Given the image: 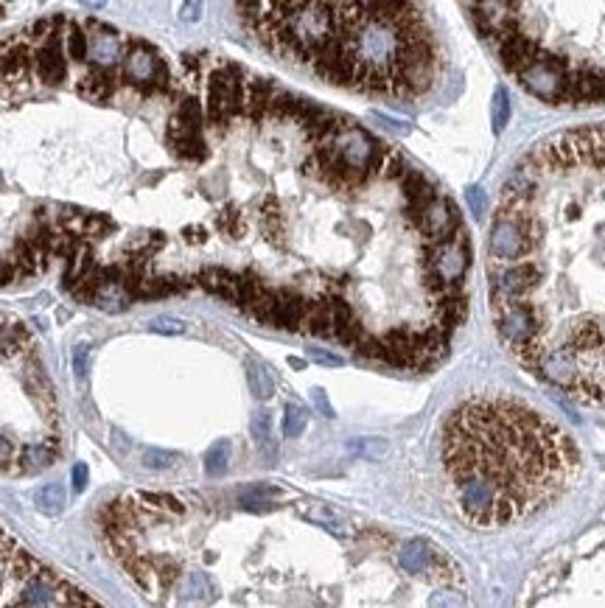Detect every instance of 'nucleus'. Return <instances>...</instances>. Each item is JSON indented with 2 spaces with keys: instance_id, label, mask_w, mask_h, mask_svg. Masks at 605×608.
Returning <instances> with one entry per match:
<instances>
[{
  "instance_id": "nucleus-8",
  "label": "nucleus",
  "mask_w": 605,
  "mask_h": 608,
  "mask_svg": "<svg viewBox=\"0 0 605 608\" xmlns=\"http://www.w3.org/2000/svg\"><path fill=\"white\" fill-rule=\"evenodd\" d=\"M48 263V258L39 255V249L28 239H17L14 242V266L20 269V275H34V272H42Z\"/></svg>"
},
{
  "instance_id": "nucleus-11",
  "label": "nucleus",
  "mask_w": 605,
  "mask_h": 608,
  "mask_svg": "<svg viewBox=\"0 0 605 608\" xmlns=\"http://www.w3.org/2000/svg\"><path fill=\"white\" fill-rule=\"evenodd\" d=\"M65 45H68V56H70V62L85 65V62H87V45H90L87 25H82V23H76V20H68Z\"/></svg>"
},
{
  "instance_id": "nucleus-20",
  "label": "nucleus",
  "mask_w": 605,
  "mask_h": 608,
  "mask_svg": "<svg viewBox=\"0 0 605 608\" xmlns=\"http://www.w3.org/2000/svg\"><path fill=\"white\" fill-rule=\"evenodd\" d=\"M149 331H154V334H185L188 323L177 320V317H157L149 323Z\"/></svg>"
},
{
  "instance_id": "nucleus-23",
  "label": "nucleus",
  "mask_w": 605,
  "mask_h": 608,
  "mask_svg": "<svg viewBox=\"0 0 605 608\" xmlns=\"http://www.w3.org/2000/svg\"><path fill=\"white\" fill-rule=\"evenodd\" d=\"M199 17H202V0H185L182 11H180V20L182 23H197Z\"/></svg>"
},
{
  "instance_id": "nucleus-13",
  "label": "nucleus",
  "mask_w": 605,
  "mask_h": 608,
  "mask_svg": "<svg viewBox=\"0 0 605 608\" xmlns=\"http://www.w3.org/2000/svg\"><path fill=\"white\" fill-rule=\"evenodd\" d=\"M34 502H37V507L42 513L56 516V513H62V507L68 502V493H65V488L59 485V483H48V485H42L34 493Z\"/></svg>"
},
{
  "instance_id": "nucleus-31",
  "label": "nucleus",
  "mask_w": 605,
  "mask_h": 608,
  "mask_svg": "<svg viewBox=\"0 0 605 608\" xmlns=\"http://www.w3.org/2000/svg\"><path fill=\"white\" fill-rule=\"evenodd\" d=\"M0 595H3V581H0Z\"/></svg>"
},
{
  "instance_id": "nucleus-14",
  "label": "nucleus",
  "mask_w": 605,
  "mask_h": 608,
  "mask_svg": "<svg viewBox=\"0 0 605 608\" xmlns=\"http://www.w3.org/2000/svg\"><path fill=\"white\" fill-rule=\"evenodd\" d=\"M429 555L432 550L423 544V541H409L404 550H401V566L412 575H420L429 569Z\"/></svg>"
},
{
  "instance_id": "nucleus-17",
  "label": "nucleus",
  "mask_w": 605,
  "mask_h": 608,
  "mask_svg": "<svg viewBox=\"0 0 605 608\" xmlns=\"http://www.w3.org/2000/svg\"><path fill=\"white\" fill-rule=\"evenodd\" d=\"M116 222L107 213H85V225H82V236L87 239H104L107 233H116Z\"/></svg>"
},
{
  "instance_id": "nucleus-4",
  "label": "nucleus",
  "mask_w": 605,
  "mask_h": 608,
  "mask_svg": "<svg viewBox=\"0 0 605 608\" xmlns=\"http://www.w3.org/2000/svg\"><path fill=\"white\" fill-rule=\"evenodd\" d=\"M501 70L552 107L605 104V0H460Z\"/></svg>"
},
{
  "instance_id": "nucleus-27",
  "label": "nucleus",
  "mask_w": 605,
  "mask_h": 608,
  "mask_svg": "<svg viewBox=\"0 0 605 608\" xmlns=\"http://www.w3.org/2000/svg\"><path fill=\"white\" fill-rule=\"evenodd\" d=\"M308 356H311L314 362H320V365H334V367L342 365V359H339V356L325 354V351H320V348H311V351H308Z\"/></svg>"
},
{
  "instance_id": "nucleus-2",
  "label": "nucleus",
  "mask_w": 605,
  "mask_h": 608,
  "mask_svg": "<svg viewBox=\"0 0 605 608\" xmlns=\"http://www.w3.org/2000/svg\"><path fill=\"white\" fill-rule=\"evenodd\" d=\"M236 11L269 54L342 90L415 101L446 70L423 0H236Z\"/></svg>"
},
{
  "instance_id": "nucleus-21",
  "label": "nucleus",
  "mask_w": 605,
  "mask_h": 608,
  "mask_svg": "<svg viewBox=\"0 0 605 608\" xmlns=\"http://www.w3.org/2000/svg\"><path fill=\"white\" fill-rule=\"evenodd\" d=\"M252 438H255L258 446L269 443V438H272V421H269L266 412H255V418H252Z\"/></svg>"
},
{
  "instance_id": "nucleus-1",
  "label": "nucleus",
  "mask_w": 605,
  "mask_h": 608,
  "mask_svg": "<svg viewBox=\"0 0 605 608\" xmlns=\"http://www.w3.org/2000/svg\"><path fill=\"white\" fill-rule=\"evenodd\" d=\"M487 297L532 376L605 404V123L555 132L516 163L490 222Z\"/></svg>"
},
{
  "instance_id": "nucleus-16",
  "label": "nucleus",
  "mask_w": 605,
  "mask_h": 608,
  "mask_svg": "<svg viewBox=\"0 0 605 608\" xmlns=\"http://www.w3.org/2000/svg\"><path fill=\"white\" fill-rule=\"evenodd\" d=\"M227 466H230V443H227V440H219V443H213L211 452L205 454V471H208L211 477H219V474L227 471Z\"/></svg>"
},
{
  "instance_id": "nucleus-5",
  "label": "nucleus",
  "mask_w": 605,
  "mask_h": 608,
  "mask_svg": "<svg viewBox=\"0 0 605 608\" xmlns=\"http://www.w3.org/2000/svg\"><path fill=\"white\" fill-rule=\"evenodd\" d=\"M87 37H90V45H87V62L90 65H96V68H121L126 42L118 37L116 28L90 20L87 23Z\"/></svg>"
},
{
  "instance_id": "nucleus-24",
  "label": "nucleus",
  "mask_w": 605,
  "mask_h": 608,
  "mask_svg": "<svg viewBox=\"0 0 605 608\" xmlns=\"http://www.w3.org/2000/svg\"><path fill=\"white\" fill-rule=\"evenodd\" d=\"M354 452H362V454H370V457H381L387 452V443H378V440H362V443H351Z\"/></svg>"
},
{
  "instance_id": "nucleus-12",
  "label": "nucleus",
  "mask_w": 605,
  "mask_h": 608,
  "mask_svg": "<svg viewBox=\"0 0 605 608\" xmlns=\"http://www.w3.org/2000/svg\"><path fill=\"white\" fill-rule=\"evenodd\" d=\"M123 569L129 572V578L137 583V589H143V592H151V586H154V566H151V561L149 558H143V555H129V558H123L121 561Z\"/></svg>"
},
{
  "instance_id": "nucleus-3",
  "label": "nucleus",
  "mask_w": 605,
  "mask_h": 608,
  "mask_svg": "<svg viewBox=\"0 0 605 608\" xmlns=\"http://www.w3.org/2000/svg\"><path fill=\"white\" fill-rule=\"evenodd\" d=\"M443 469L460 513L507 527L575 485L580 452L544 412L513 395H471L443 423Z\"/></svg>"
},
{
  "instance_id": "nucleus-30",
  "label": "nucleus",
  "mask_w": 605,
  "mask_h": 608,
  "mask_svg": "<svg viewBox=\"0 0 605 608\" xmlns=\"http://www.w3.org/2000/svg\"><path fill=\"white\" fill-rule=\"evenodd\" d=\"M87 8H101V6H107V0H82Z\"/></svg>"
},
{
  "instance_id": "nucleus-10",
  "label": "nucleus",
  "mask_w": 605,
  "mask_h": 608,
  "mask_svg": "<svg viewBox=\"0 0 605 608\" xmlns=\"http://www.w3.org/2000/svg\"><path fill=\"white\" fill-rule=\"evenodd\" d=\"M17 460H20V471H42L56 460V449H54V443L25 446Z\"/></svg>"
},
{
  "instance_id": "nucleus-29",
  "label": "nucleus",
  "mask_w": 605,
  "mask_h": 608,
  "mask_svg": "<svg viewBox=\"0 0 605 608\" xmlns=\"http://www.w3.org/2000/svg\"><path fill=\"white\" fill-rule=\"evenodd\" d=\"M85 488H87V469L79 463V466H73V490L82 493Z\"/></svg>"
},
{
  "instance_id": "nucleus-22",
  "label": "nucleus",
  "mask_w": 605,
  "mask_h": 608,
  "mask_svg": "<svg viewBox=\"0 0 605 608\" xmlns=\"http://www.w3.org/2000/svg\"><path fill=\"white\" fill-rule=\"evenodd\" d=\"M87 367H90V342H79L76 351H73V373H76V378H85Z\"/></svg>"
},
{
  "instance_id": "nucleus-7",
  "label": "nucleus",
  "mask_w": 605,
  "mask_h": 608,
  "mask_svg": "<svg viewBox=\"0 0 605 608\" xmlns=\"http://www.w3.org/2000/svg\"><path fill=\"white\" fill-rule=\"evenodd\" d=\"M28 345H31V337H28V331H25L23 323H6L0 328V359L17 356Z\"/></svg>"
},
{
  "instance_id": "nucleus-28",
  "label": "nucleus",
  "mask_w": 605,
  "mask_h": 608,
  "mask_svg": "<svg viewBox=\"0 0 605 608\" xmlns=\"http://www.w3.org/2000/svg\"><path fill=\"white\" fill-rule=\"evenodd\" d=\"M311 398H314V407H317L325 418H334V409H331V404H328V398H325V392H323V390H314V392H311Z\"/></svg>"
},
{
  "instance_id": "nucleus-18",
  "label": "nucleus",
  "mask_w": 605,
  "mask_h": 608,
  "mask_svg": "<svg viewBox=\"0 0 605 608\" xmlns=\"http://www.w3.org/2000/svg\"><path fill=\"white\" fill-rule=\"evenodd\" d=\"M306 429V409L297 404H289L283 412V435L286 438H300Z\"/></svg>"
},
{
  "instance_id": "nucleus-26",
  "label": "nucleus",
  "mask_w": 605,
  "mask_h": 608,
  "mask_svg": "<svg viewBox=\"0 0 605 608\" xmlns=\"http://www.w3.org/2000/svg\"><path fill=\"white\" fill-rule=\"evenodd\" d=\"M11 463H14V446H11V440H6L0 435V471L11 469Z\"/></svg>"
},
{
  "instance_id": "nucleus-25",
  "label": "nucleus",
  "mask_w": 605,
  "mask_h": 608,
  "mask_svg": "<svg viewBox=\"0 0 605 608\" xmlns=\"http://www.w3.org/2000/svg\"><path fill=\"white\" fill-rule=\"evenodd\" d=\"M507 113H510V107H507V93H504V90H499V93H496V129H501V126H504Z\"/></svg>"
},
{
  "instance_id": "nucleus-9",
  "label": "nucleus",
  "mask_w": 605,
  "mask_h": 608,
  "mask_svg": "<svg viewBox=\"0 0 605 608\" xmlns=\"http://www.w3.org/2000/svg\"><path fill=\"white\" fill-rule=\"evenodd\" d=\"M180 600L191 603V600H211L213 597V583L205 572H188L182 581H180Z\"/></svg>"
},
{
  "instance_id": "nucleus-6",
  "label": "nucleus",
  "mask_w": 605,
  "mask_h": 608,
  "mask_svg": "<svg viewBox=\"0 0 605 608\" xmlns=\"http://www.w3.org/2000/svg\"><path fill=\"white\" fill-rule=\"evenodd\" d=\"M135 502H137L140 516L151 513L154 519H160L163 513L166 516H182L185 513V504L171 493H135Z\"/></svg>"
},
{
  "instance_id": "nucleus-15",
  "label": "nucleus",
  "mask_w": 605,
  "mask_h": 608,
  "mask_svg": "<svg viewBox=\"0 0 605 608\" xmlns=\"http://www.w3.org/2000/svg\"><path fill=\"white\" fill-rule=\"evenodd\" d=\"M247 381H249V390H252V395H255V398L266 401V398H272V395H275V381H272L269 370H266L263 365H258V362H247Z\"/></svg>"
},
{
  "instance_id": "nucleus-19",
  "label": "nucleus",
  "mask_w": 605,
  "mask_h": 608,
  "mask_svg": "<svg viewBox=\"0 0 605 608\" xmlns=\"http://www.w3.org/2000/svg\"><path fill=\"white\" fill-rule=\"evenodd\" d=\"M177 463V454L174 452H163V449H146L143 452V466L151 469V471H166Z\"/></svg>"
}]
</instances>
